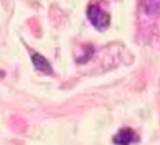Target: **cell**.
<instances>
[{
  "instance_id": "cell-1",
  "label": "cell",
  "mask_w": 160,
  "mask_h": 145,
  "mask_svg": "<svg viewBox=\"0 0 160 145\" xmlns=\"http://www.w3.org/2000/svg\"><path fill=\"white\" fill-rule=\"evenodd\" d=\"M86 15L92 26L99 31H105L110 25V15L98 4H90L88 6Z\"/></svg>"
},
{
  "instance_id": "cell-2",
  "label": "cell",
  "mask_w": 160,
  "mask_h": 145,
  "mask_svg": "<svg viewBox=\"0 0 160 145\" xmlns=\"http://www.w3.org/2000/svg\"><path fill=\"white\" fill-rule=\"evenodd\" d=\"M138 140L136 134L130 128H122L120 129L112 138V141L115 145H130Z\"/></svg>"
},
{
  "instance_id": "cell-3",
  "label": "cell",
  "mask_w": 160,
  "mask_h": 145,
  "mask_svg": "<svg viewBox=\"0 0 160 145\" xmlns=\"http://www.w3.org/2000/svg\"><path fill=\"white\" fill-rule=\"evenodd\" d=\"M30 55H31L32 65L38 71H41V72H45V74H52V68H51L50 62L42 55H40L36 51H32Z\"/></svg>"
},
{
  "instance_id": "cell-4",
  "label": "cell",
  "mask_w": 160,
  "mask_h": 145,
  "mask_svg": "<svg viewBox=\"0 0 160 145\" xmlns=\"http://www.w3.org/2000/svg\"><path fill=\"white\" fill-rule=\"evenodd\" d=\"M144 8L149 11V12H152V11H156L160 6V0H144Z\"/></svg>"
}]
</instances>
